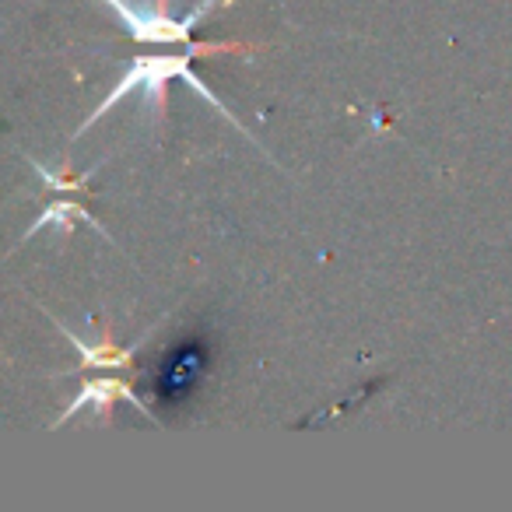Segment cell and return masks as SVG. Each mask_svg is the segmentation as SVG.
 <instances>
[{"instance_id":"3","label":"cell","mask_w":512,"mask_h":512,"mask_svg":"<svg viewBox=\"0 0 512 512\" xmlns=\"http://www.w3.org/2000/svg\"><path fill=\"white\" fill-rule=\"evenodd\" d=\"M113 397H127L134 407H141V404H137V397L123 383H116V379H95V383H88L85 390L78 393V400H74V404L67 407V414L60 421H67L71 414H78L81 407H88V404H95V407H99V414H106L109 407H113Z\"/></svg>"},{"instance_id":"2","label":"cell","mask_w":512,"mask_h":512,"mask_svg":"<svg viewBox=\"0 0 512 512\" xmlns=\"http://www.w3.org/2000/svg\"><path fill=\"white\" fill-rule=\"evenodd\" d=\"M214 4H225V0H204V4H200L197 11H190L183 22H172V18L158 8H130L127 0H120L113 8L134 39H144V43H183V39H190V32L197 29L200 18L211 15Z\"/></svg>"},{"instance_id":"1","label":"cell","mask_w":512,"mask_h":512,"mask_svg":"<svg viewBox=\"0 0 512 512\" xmlns=\"http://www.w3.org/2000/svg\"><path fill=\"white\" fill-rule=\"evenodd\" d=\"M190 57H193V53H190ZM190 57H141V60H134V64H130V71L123 74V81L113 88V92L106 95V102H102V106L95 109L92 120H88L85 127H92L95 120H102V113H106V109H113L116 102L127 99V95H134V92H141L144 99L151 102V106L162 109V106H165V92H162V88H165V81H169V78H183L186 85H190L193 92L200 95V99H207L211 106H218L221 113H225L228 120H232V113H228V109L221 106L218 95L207 92L204 81H200L197 74H193ZM232 123H235V120H232Z\"/></svg>"},{"instance_id":"6","label":"cell","mask_w":512,"mask_h":512,"mask_svg":"<svg viewBox=\"0 0 512 512\" xmlns=\"http://www.w3.org/2000/svg\"><path fill=\"white\" fill-rule=\"evenodd\" d=\"M106 4H120V0H106Z\"/></svg>"},{"instance_id":"5","label":"cell","mask_w":512,"mask_h":512,"mask_svg":"<svg viewBox=\"0 0 512 512\" xmlns=\"http://www.w3.org/2000/svg\"><path fill=\"white\" fill-rule=\"evenodd\" d=\"M78 351L85 355L88 365H127L130 362V351H116L113 344H109V348H99V351H88V344L78 341Z\"/></svg>"},{"instance_id":"4","label":"cell","mask_w":512,"mask_h":512,"mask_svg":"<svg viewBox=\"0 0 512 512\" xmlns=\"http://www.w3.org/2000/svg\"><path fill=\"white\" fill-rule=\"evenodd\" d=\"M74 221H88V225H92L95 232H102V228H99V221H95V218H88V214H85V207H81V204H50L43 214H39L36 221H32V228H29V232H25V239H29V235H36V232H43L46 225L60 228V232H71V228H74ZM102 235H106V232H102Z\"/></svg>"}]
</instances>
